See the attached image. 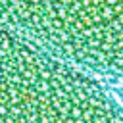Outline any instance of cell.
Returning a JSON list of instances; mask_svg holds the SVG:
<instances>
[{
	"label": "cell",
	"mask_w": 123,
	"mask_h": 123,
	"mask_svg": "<svg viewBox=\"0 0 123 123\" xmlns=\"http://www.w3.org/2000/svg\"><path fill=\"white\" fill-rule=\"evenodd\" d=\"M0 123H123L92 73L0 23Z\"/></svg>",
	"instance_id": "6da1fadb"
},
{
	"label": "cell",
	"mask_w": 123,
	"mask_h": 123,
	"mask_svg": "<svg viewBox=\"0 0 123 123\" xmlns=\"http://www.w3.org/2000/svg\"><path fill=\"white\" fill-rule=\"evenodd\" d=\"M0 23L92 75L123 79V0H0Z\"/></svg>",
	"instance_id": "7a4b0ae2"
}]
</instances>
